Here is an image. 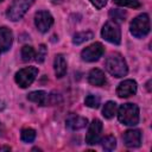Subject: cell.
Instances as JSON below:
<instances>
[{
  "label": "cell",
  "mask_w": 152,
  "mask_h": 152,
  "mask_svg": "<svg viewBox=\"0 0 152 152\" xmlns=\"http://www.w3.org/2000/svg\"><path fill=\"white\" fill-rule=\"evenodd\" d=\"M102 133V122L99 119H94L89 126V129L86 135V142L89 145H95L100 141Z\"/></svg>",
  "instance_id": "cell-8"
},
{
  "label": "cell",
  "mask_w": 152,
  "mask_h": 152,
  "mask_svg": "<svg viewBox=\"0 0 152 152\" xmlns=\"http://www.w3.org/2000/svg\"><path fill=\"white\" fill-rule=\"evenodd\" d=\"M4 108H5V103L2 101H0V110H2Z\"/></svg>",
  "instance_id": "cell-28"
},
{
  "label": "cell",
  "mask_w": 152,
  "mask_h": 152,
  "mask_svg": "<svg viewBox=\"0 0 152 152\" xmlns=\"http://www.w3.org/2000/svg\"><path fill=\"white\" fill-rule=\"evenodd\" d=\"M0 1H2V0H0Z\"/></svg>",
  "instance_id": "cell-31"
},
{
  "label": "cell",
  "mask_w": 152,
  "mask_h": 152,
  "mask_svg": "<svg viewBox=\"0 0 152 152\" xmlns=\"http://www.w3.org/2000/svg\"><path fill=\"white\" fill-rule=\"evenodd\" d=\"M115 113H116V103L113 102V101H108V102L104 104L103 109H102L103 116L107 118V119H112V118L115 115Z\"/></svg>",
  "instance_id": "cell-18"
},
{
  "label": "cell",
  "mask_w": 152,
  "mask_h": 152,
  "mask_svg": "<svg viewBox=\"0 0 152 152\" xmlns=\"http://www.w3.org/2000/svg\"><path fill=\"white\" fill-rule=\"evenodd\" d=\"M38 74V69L36 66H27L24 69H20L15 74V82L20 88H27L36 78Z\"/></svg>",
  "instance_id": "cell-6"
},
{
  "label": "cell",
  "mask_w": 152,
  "mask_h": 152,
  "mask_svg": "<svg viewBox=\"0 0 152 152\" xmlns=\"http://www.w3.org/2000/svg\"><path fill=\"white\" fill-rule=\"evenodd\" d=\"M34 57V50L30 45H25L21 49V59L24 62H28Z\"/></svg>",
  "instance_id": "cell-22"
},
{
  "label": "cell",
  "mask_w": 152,
  "mask_h": 152,
  "mask_svg": "<svg viewBox=\"0 0 152 152\" xmlns=\"http://www.w3.org/2000/svg\"><path fill=\"white\" fill-rule=\"evenodd\" d=\"M96 8H102L106 4H107V0H89Z\"/></svg>",
  "instance_id": "cell-26"
},
{
  "label": "cell",
  "mask_w": 152,
  "mask_h": 152,
  "mask_svg": "<svg viewBox=\"0 0 152 152\" xmlns=\"http://www.w3.org/2000/svg\"><path fill=\"white\" fill-rule=\"evenodd\" d=\"M109 17L115 23H121V21H125V19H126V12L124 10H110Z\"/></svg>",
  "instance_id": "cell-21"
},
{
  "label": "cell",
  "mask_w": 152,
  "mask_h": 152,
  "mask_svg": "<svg viewBox=\"0 0 152 152\" xmlns=\"http://www.w3.org/2000/svg\"><path fill=\"white\" fill-rule=\"evenodd\" d=\"M13 42V33L7 27H0V53L7 51Z\"/></svg>",
  "instance_id": "cell-14"
},
{
  "label": "cell",
  "mask_w": 152,
  "mask_h": 152,
  "mask_svg": "<svg viewBox=\"0 0 152 152\" xmlns=\"http://www.w3.org/2000/svg\"><path fill=\"white\" fill-rule=\"evenodd\" d=\"M93 36H94V34H93V32H90V31L78 32V33H76V34L74 36V38H72V43H74L75 45H80V44H82V43H84V42L91 39Z\"/></svg>",
  "instance_id": "cell-17"
},
{
  "label": "cell",
  "mask_w": 152,
  "mask_h": 152,
  "mask_svg": "<svg viewBox=\"0 0 152 152\" xmlns=\"http://www.w3.org/2000/svg\"><path fill=\"white\" fill-rule=\"evenodd\" d=\"M103 52H104L103 45L97 42V43H94V44L87 46L86 49H83L81 52V57L86 62H95L103 55Z\"/></svg>",
  "instance_id": "cell-7"
},
{
  "label": "cell",
  "mask_w": 152,
  "mask_h": 152,
  "mask_svg": "<svg viewBox=\"0 0 152 152\" xmlns=\"http://www.w3.org/2000/svg\"><path fill=\"white\" fill-rule=\"evenodd\" d=\"M34 0H14L7 10V18L12 21H17L24 17L27 10L32 6Z\"/></svg>",
  "instance_id": "cell-4"
},
{
  "label": "cell",
  "mask_w": 152,
  "mask_h": 152,
  "mask_svg": "<svg viewBox=\"0 0 152 152\" xmlns=\"http://www.w3.org/2000/svg\"><path fill=\"white\" fill-rule=\"evenodd\" d=\"M1 129H2V126H1V124H0V132H1Z\"/></svg>",
  "instance_id": "cell-30"
},
{
  "label": "cell",
  "mask_w": 152,
  "mask_h": 152,
  "mask_svg": "<svg viewBox=\"0 0 152 152\" xmlns=\"http://www.w3.org/2000/svg\"><path fill=\"white\" fill-rule=\"evenodd\" d=\"M101 36L103 37V39H106L112 44L118 45L121 42V31L115 21H107L102 27Z\"/></svg>",
  "instance_id": "cell-5"
},
{
  "label": "cell",
  "mask_w": 152,
  "mask_h": 152,
  "mask_svg": "<svg viewBox=\"0 0 152 152\" xmlns=\"http://www.w3.org/2000/svg\"><path fill=\"white\" fill-rule=\"evenodd\" d=\"M137 93V82L133 80H125L116 88V95L119 97H128Z\"/></svg>",
  "instance_id": "cell-11"
},
{
  "label": "cell",
  "mask_w": 152,
  "mask_h": 152,
  "mask_svg": "<svg viewBox=\"0 0 152 152\" xmlns=\"http://www.w3.org/2000/svg\"><path fill=\"white\" fill-rule=\"evenodd\" d=\"M87 118H83V116H80V115H76V114H70L68 118H66V127L72 129V131H78V129H82L87 126Z\"/></svg>",
  "instance_id": "cell-13"
},
{
  "label": "cell",
  "mask_w": 152,
  "mask_h": 152,
  "mask_svg": "<svg viewBox=\"0 0 152 152\" xmlns=\"http://www.w3.org/2000/svg\"><path fill=\"white\" fill-rule=\"evenodd\" d=\"M122 138L127 147H139L141 144V133L139 129H128L124 133Z\"/></svg>",
  "instance_id": "cell-12"
},
{
  "label": "cell",
  "mask_w": 152,
  "mask_h": 152,
  "mask_svg": "<svg viewBox=\"0 0 152 152\" xmlns=\"http://www.w3.org/2000/svg\"><path fill=\"white\" fill-rule=\"evenodd\" d=\"M150 82H151V81H148V82H147V84H146V87H147V90H148V91L151 90V89H150Z\"/></svg>",
  "instance_id": "cell-29"
},
{
  "label": "cell",
  "mask_w": 152,
  "mask_h": 152,
  "mask_svg": "<svg viewBox=\"0 0 152 152\" xmlns=\"http://www.w3.org/2000/svg\"><path fill=\"white\" fill-rule=\"evenodd\" d=\"M102 148L104 151H113L116 147V140L113 135H107L102 139Z\"/></svg>",
  "instance_id": "cell-19"
},
{
  "label": "cell",
  "mask_w": 152,
  "mask_h": 152,
  "mask_svg": "<svg viewBox=\"0 0 152 152\" xmlns=\"http://www.w3.org/2000/svg\"><path fill=\"white\" fill-rule=\"evenodd\" d=\"M118 119L121 124L127 126H134L139 122V108L134 103H125L120 106L118 112Z\"/></svg>",
  "instance_id": "cell-2"
},
{
  "label": "cell",
  "mask_w": 152,
  "mask_h": 152,
  "mask_svg": "<svg viewBox=\"0 0 152 152\" xmlns=\"http://www.w3.org/2000/svg\"><path fill=\"white\" fill-rule=\"evenodd\" d=\"M53 68H55V74L58 78H61L65 75V72H66V62H65L63 55H57L55 57Z\"/></svg>",
  "instance_id": "cell-16"
},
{
  "label": "cell",
  "mask_w": 152,
  "mask_h": 152,
  "mask_svg": "<svg viewBox=\"0 0 152 152\" xmlns=\"http://www.w3.org/2000/svg\"><path fill=\"white\" fill-rule=\"evenodd\" d=\"M116 5L122 7H131V8H139L140 2L139 0H113Z\"/></svg>",
  "instance_id": "cell-24"
},
{
  "label": "cell",
  "mask_w": 152,
  "mask_h": 152,
  "mask_svg": "<svg viewBox=\"0 0 152 152\" xmlns=\"http://www.w3.org/2000/svg\"><path fill=\"white\" fill-rule=\"evenodd\" d=\"M20 138L24 142H32L36 138V131L32 129V128H24L21 131Z\"/></svg>",
  "instance_id": "cell-20"
},
{
  "label": "cell",
  "mask_w": 152,
  "mask_h": 152,
  "mask_svg": "<svg viewBox=\"0 0 152 152\" xmlns=\"http://www.w3.org/2000/svg\"><path fill=\"white\" fill-rule=\"evenodd\" d=\"M106 69L114 77H124L128 72L127 64L124 57L119 53H112L106 59Z\"/></svg>",
  "instance_id": "cell-1"
},
{
  "label": "cell",
  "mask_w": 152,
  "mask_h": 152,
  "mask_svg": "<svg viewBox=\"0 0 152 152\" xmlns=\"http://www.w3.org/2000/svg\"><path fill=\"white\" fill-rule=\"evenodd\" d=\"M34 24H36V27L44 33V32H48V30L53 24V18L48 11H39L34 15Z\"/></svg>",
  "instance_id": "cell-9"
},
{
  "label": "cell",
  "mask_w": 152,
  "mask_h": 152,
  "mask_svg": "<svg viewBox=\"0 0 152 152\" xmlns=\"http://www.w3.org/2000/svg\"><path fill=\"white\" fill-rule=\"evenodd\" d=\"M27 100L38 103L40 106H48V104H53L56 102V96H52L44 90H36V91H31L27 95Z\"/></svg>",
  "instance_id": "cell-10"
},
{
  "label": "cell",
  "mask_w": 152,
  "mask_h": 152,
  "mask_svg": "<svg viewBox=\"0 0 152 152\" xmlns=\"http://www.w3.org/2000/svg\"><path fill=\"white\" fill-rule=\"evenodd\" d=\"M88 82L93 86L101 87L106 83V77L104 74L100 69H91L89 75H88Z\"/></svg>",
  "instance_id": "cell-15"
},
{
  "label": "cell",
  "mask_w": 152,
  "mask_h": 152,
  "mask_svg": "<svg viewBox=\"0 0 152 152\" xmlns=\"http://www.w3.org/2000/svg\"><path fill=\"white\" fill-rule=\"evenodd\" d=\"M131 33L137 38H142L150 32V18L146 13L139 14L131 23Z\"/></svg>",
  "instance_id": "cell-3"
},
{
  "label": "cell",
  "mask_w": 152,
  "mask_h": 152,
  "mask_svg": "<svg viewBox=\"0 0 152 152\" xmlns=\"http://www.w3.org/2000/svg\"><path fill=\"white\" fill-rule=\"evenodd\" d=\"M84 103H86V106L89 107V108H99V106H100V97L96 96V95L90 94V95H88V96L86 97Z\"/></svg>",
  "instance_id": "cell-23"
},
{
  "label": "cell",
  "mask_w": 152,
  "mask_h": 152,
  "mask_svg": "<svg viewBox=\"0 0 152 152\" xmlns=\"http://www.w3.org/2000/svg\"><path fill=\"white\" fill-rule=\"evenodd\" d=\"M46 53H48V49H46V46H45L44 44L39 45L38 51H37V55H36V61H37L38 63H43L44 59H45V57H46Z\"/></svg>",
  "instance_id": "cell-25"
},
{
  "label": "cell",
  "mask_w": 152,
  "mask_h": 152,
  "mask_svg": "<svg viewBox=\"0 0 152 152\" xmlns=\"http://www.w3.org/2000/svg\"><path fill=\"white\" fill-rule=\"evenodd\" d=\"M0 151H11L10 146H0Z\"/></svg>",
  "instance_id": "cell-27"
}]
</instances>
